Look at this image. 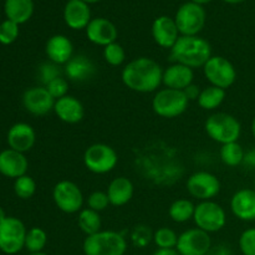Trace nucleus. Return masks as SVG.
Listing matches in <instances>:
<instances>
[{
	"label": "nucleus",
	"instance_id": "nucleus-52",
	"mask_svg": "<svg viewBox=\"0 0 255 255\" xmlns=\"http://www.w3.org/2000/svg\"><path fill=\"white\" fill-rule=\"evenodd\" d=\"M66 1H70V0H66Z\"/></svg>",
	"mask_w": 255,
	"mask_h": 255
},
{
	"label": "nucleus",
	"instance_id": "nucleus-1",
	"mask_svg": "<svg viewBox=\"0 0 255 255\" xmlns=\"http://www.w3.org/2000/svg\"><path fill=\"white\" fill-rule=\"evenodd\" d=\"M134 167L139 176L156 186H173L184 174L179 152L162 141L151 142L136 151Z\"/></svg>",
	"mask_w": 255,
	"mask_h": 255
},
{
	"label": "nucleus",
	"instance_id": "nucleus-31",
	"mask_svg": "<svg viewBox=\"0 0 255 255\" xmlns=\"http://www.w3.org/2000/svg\"><path fill=\"white\" fill-rule=\"evenodd\" d=\"M244 154H246V152L238 142L222 144L221 151H219L221 161L228 167H238L243 164Z\"/></svg>",
	"mask_w": 255,
	"mask_h": 255
},
{
	"label": "nucleus",
	"instance_id": "nucleus-29",
	"mask_svg": "<svg viewBox=\"0 0 255 255\" xmlns=\"http://www.w3.org/2000/svg\"><path fill=\"white\" fill-rule=\"evenodd\" d=\"M77 214H79V216H77V224H79V228L81 229L82 233L86 234V237L96 234L101 231L102 221L99 212L92 211V209L90 208H84Z\"/></svg>",
	"mask_w": 255,
	"mask_h": 255
},
{
	"label": "nucleus",
	"instance_id": "nucleus-14",
	"mask_svg": "<svg viewBox=\"0 0 255 255\" xmlns=\"http://www.w3.org/2000/svg\"><path fill=\"white\" fill-rule=\"evenodd\" d=\"M212 248L209 233L199 228H191L178 236L177 252L179 255H206Z\"/></svg>",
	"mask_w": 255,
	"mask_h": 255
},
{
	"label": "nucleus",
	"instance_id": "nucleus-37",
	"mask_svg": "<svg viewBox=\"0 0 255 255\" xmlns=\"http://www.w3.org/2000/svg\"><path fill=\"white\" fill-rule=\"evenodd\" d=\"M19 24L7 19L0 22V44L5 45V46L14 44L19 37Z\"/></svg>",
	"mask_w": 255,
	"mask_h": 255
},
{
	"label": "nucleus",
	"instance_id": "nucleus-24",
	"mask_svg": "<svg viewBox=\"0 0 255 255\" xmlns=\"http://www.w3.org/2000/svg\"><path fill=\"white\" fill-rule=\"evenodd\" d=\"M96 72L94 61L86 55H74L69 62L64 65V74L71 82H85Z\"/></svg>",
	"mask_w": 255,
	"mask_h": 255
},
{
	"label": "nucleus",
	"instance_id": "nucleus-8",
	"mask_svg": "<svg viewBox=\"0 0 255 255\" xmlns=\"http://www.w3.org/2000/svg\"><path fill=\"white\" fill-rule=\"evenodd\" d=\"M27 229L22 221L16 217H9L0 222V252L14 255L25 248Z\"/></svg>",
	"mask_w": 255,
	"mask_h": 255
},
{
	"label": "nucleus",
	"instance_id": "nucleus-38",
	"mask_svg": "<svg viewBox=\"0 0 255 255\" xmlns=\"http://www.w3.org/2000/svg\"><path fill=\"white\" fill-rule=\"evenodd\" d=\"M60 76H61V70H60L59 65L54 64L51 61L41 64L39 66V70H37V77H39L41 86H46L52 80L57 79Z\"/></svg>",
	"mask_w": 255,
	"mask_h": 255
},
{
	"label": "nucleus",
	"instance_id": "nucleus-7",
	"mask_svg": "<svg viewBox=\"0 0 255 255\" xmlns=\"http://www.w3.org/2000/svg\"><path fill=\"white\" fill-rule=\"evenodd\" d=\"M119 163V154L114 147L106 143H94L84 153V164L94 174H106L114 171Z\"/></svg>",
	"mask_w": 255,
	"mask_h": 255
},
{
	"label": "nucleus",
	"instance_id": "nucleus-39",
	"mask_svg": "<svg viewBox=\"0 0 255 255\" xmlns=\"http://www.w3.org/2000/svg\"><path fill=\"white\" fill-rule=\"evenodd\" d=\"M49 91V94L54 97L55 100H59L61 97H65L66 95H69V80L65 79V77L60 76L57 79L52 80L50 84H47L45 86Z\"/></svg>",
	"mask_w": 255,
	"mask_h": 255
},
{
	"label": "nucleus",
	"instance_id": "nucleus-25",
	"mask_svg": "<svg viewBox=\"0 0 255 255\" xmlns=\"http://www.w3.org/2000/svg\"><path fill=\"white\" fill-rule=\"evenodd\" d=\"M194 80V71L191 67L186 65L177 64L172 62L168 67L163 70V76H162V84L167 89L181 90L184 89L193 84Z\"/></svg>",
	"mask_w": 255,
	"mask_h": 255
},
{
	"label": "nucleus",
	"instance_id": "nucleus-21",
	"mask_svg": "<svg viewBox=\"0 0 255 255\" xmlns=\"http://www.w3.org/2000/svg\"><path fill=\"white\" fill-rule=\"evenodd\" d=\"M45 54L49 61L56 65H65L74 56V45L67 36L61 34L52 35L45 44Z\"/></svg>",
	"mask_w": 255,
	"mask_h": 255
},
{
	"label": "nucleus",
	"instance_id": "nucleus-18",
	"mask_svg": "<svg viewBox=\"0 0 255 255\" xmlns=\"http://www.w3.org/2000/svg\"><path fill=\"white\" fill-rule=\"evenodd\" d=\"M6 142L9 148L26 153L35 146L36 132L31 125L26 122H17L12 125L7 131Z\"/></svg>",
	"mask_w": 255,
	"mask_h": 255
},
{
	"label": "nucleus",
	"instance_id": "nucleus-35",
	"mask_svg": "<svg viewBox=\"0 0 255 255\" xmlns=\"http://www.w3.org/2000/svg\"><path fill=\"white\" fill-rule=\"evenodd\" d=\"M102 55H104L105 61L115 67L121 66L126 60V51H125L124 46L117 41L105 46Z\"/></svg>",
	"mask_w": 255,
	"mask_h": 255
},
{
	"label": "nucleus",
	"instance_id": "nucleus-5",
	"mask_svg": "<svg viewBox=\"0 0 255 255\" xmlns=\"http://www.w3.org/2000/svg\"><path fill=\"white\" fill-rule=\"evenodd\" d=\"M204 129L211 139L219 144L238 142L242 133V125L237 117L226 112L211 115L204 124Z\"/></svg>",
	"mask_w": 255,
	"mask_h": 255
},
{
	"label": "nucleus",
	"instance_id": "nucleus-32",
	"mask_svg": "<svg viewBox=\"0 0 255 255\" xmlns=\"http://www.w3.org/2000/svg\"><path fill=\"white\" fill-rule=\"evenodd\" d=\"M47 244V234L40 227H32L27 231L26 239H25V248L30 253H40L44 252Z\"/></svg>",
	"mask_w": 255,
	"mask_h": 255
},
{
	"label": "nucleus",
	"instance_id": "nucleus-40",
	"mask_svg": "<svg viewBox=\"0 0 255 255\" xmlns=\"http://www.w3.org/2000/svg\"><path fill=\"white\" fill-rule=\"evenodd\" d=\"M110 206V199L106 192L95 191L87 198V208L96 212H102Z\"/></svg>",
	"mask_w": 255,
	"mask_h": 255
},
{
	"label": "nucleus",
	"instance_id": "nucleus-6",
	"mask_svg": "<svg viewBox=\"0 0 255 255\" xmlns=\"http://www.w3.org/2000/svg\"><path fill=\"white\" fill-rule=\"evenodd\" d=\"M189 100L181 90L161 89L152 99V110L162 119H176L187 111Z\"/></svg>",
	"mask_w": 255,
	"mask_h": 255
},
{
	"label": "nucleus",
	"instance_id": "nucleus-36",
	"mask_svg": "<svg viewBox=\"0 0 255 255\" xmlns=\"http://www.w3.org/2000/svg\"><path fill=\"white\" fill-rule=\"evenodd\" d=\"M129 238L136 248H146L151 242H153V232L148 226L138 224V226L133 227L131 234H129Z\"/></svg>",
	"mask_w": 255,
	"mask_h": 255
},
{
	"label": "nucleus",
	"instance_id": "nucleus-34",
	"mask_svg": "<svg viewBox=\"0 0 255 255\" xmlns=\"http://www.w3.org/2000/svg\"><path fill=\"white\" fill-rule=\"evenodd\" d=\"M36 192V182L27 174L19 177L14 181V193L20 199H30Z\"/></svg>",
	"mask_w": 255,
	"mask_h": 255
},
{
	"label": "nucleus",
	"instance_id": "nucleus-49",
	"mask_svg": "<svg viewBox=\"0 0 255 255\" xmlns=\"http://www.w3.org/2000/svg\"><path fill=\"white\" fill-rule=\"evenodd\" d=\"M252 133H253V137L255 138V117L252 121Z\"/></svg>",
	"mask_w": 255,
	"mask_h": 255
},
{
	"label": "nucleus",
	"instance_id": "nucleus-48",
	"mask_svg": "<svg viewBox=\"0 0 255 255\" xmlns=\"http://www.w3.org/2000/svg\"><path fill=\"white\" fill-rule=\"evenodd\" d=\"M6 217L7 216H6V213H5V211L1 208V207H0V222L4 221V219L6 218Z\"/></svg>",
	"mask_w": 255,
	"mask_h": 255
},
{
	"label": "nucleus",
	"instance_id": "nucleus-22",
	"mask_svg": "<svg viewBox=\"0 0 255 255\" xmlns=\"http://www.w3.org/2000/svg\"><path fill=\"white\" fill-rule=\"evenodd\" d=\"M231 211L243 222L255 221V189L242 188L231 199Z\"/></svg>",
	"mask_w": 255,
	"mask_h": 255
},
{
	"label": "nucleus",
	"instance_id": "nucleus-4",
	"mask_svg": "<svg viewBox=\"0 0 255 255\" xmlns=\"http://www.w3.org/2000/svg\"><path fill=\"white\" fill-rule=\"evenodd\" d=\"M82 251L85 255H125L127 241L119 232L100 231L85 238Z\"/></svg>",
	"mask_w": 255,
	"mask_h": 255
},
{
	"label": "nucleus",
	"instance_id": "nucleus-28",
	"mask_svg": "<svg viewBox=\"0 0 255 255\" xmlns=\"http://www.w3.org/2000/svg\"><path fill=\"white\" fill-rule=\"evenodd\" d=\"M226 96V90L209 85L206 89L202 90L197 102H198L201 109L206 110V111H213V110L218 109L223 104Z\"/></svg>",
	"mask_w": 255,
	"mask_h": 255
},
{
	"label": "nucleus",
	"instance_id": "nucleus-12",
	"mask_svg": "<svg viewBox=\"0 0 255 255\" xmlns=\"http://www.w3.org/2000/svg\"><path fill=\"white\" fill-rule=\"evenodd\" d=\"M202 69L204 77L212 86L227 90L233 86L237 80L236 67L224 56H212Z\"/></svg>",
	"mask_w": 255,
	"mask_h": 255
},
{
	"label": "nucleus",
	"instance_id": "nucleus-45",
	"mask_svg": "<svg viewBox=\"0 0 255 255\" xmlns=\"http://www.w3.org/2000/svg\"><path fill=\"white\" fill-rule=\"evenodd\" d=\"M153 255H179L177 249H157Z\"/></svg>",
	"mask_w": 255,
	"mask_h": 255
},
{
	"label": "nucleus",
	"instance_id": "nucleus-15",
	"mask_svg": "<svg viewBox=\"0 0 255 255\" xmlns=\"http://www.w3.org/2000/svg\"><path fill=\"white\" fill-rule=\"evenodd\" d=\"M22 106L32 116H46L54 111L56 100L49 94L45 86H34L27 89L22 94Z\"/></svg>",
	"mask_w": 255,
	"mask_h": 255
},
{
	"label": "nucleus",
	"instance_id": "nucleus-17",
	"mask_svg": "<svg viewBox=\"0 0 255 255\" xmlns=\"http://www.w3.org/2000/svg\"><path fill=\"white\" fill-rule=\"evenodd\" d=\"M151 31L154 42L162 49L171 50L181 36L174 17L167 15H161L153 20Z\"/></svg>",
	"mask_w": 255,
	"mask_h": 255
},
{
	"label": "nucleus",
	"instance_id": "nucleus-2",
	"mask_svg": "<svg viewBox=\"0 0 255 255\" xmlns=\"http://www.w3.org/2000/svg\"><path fill=\"white\" fill-rule=\"evenodd\" d=\"M163 69L151 57H137L122 69L121 80L125 86L138 94L158 91L162 85Z\"/></svg>",
	"mask_w": 255,
	"mask_h": 255
},
{
	"label": "nucleus",
	"instance_id": "nucleus-47",
	"mask_svg": "<svg viewBox=\"0 0 255 255\" xmlns=\"http://www.w3.org/2000/svg\"><path fill=\"white\" fill-rule=\"evenodd\" d=\"M224 2L227 4H232V5H236V4H241V2L246 1V0H223Z\"/></svg>",
	"mask_w": 255,
	"mask_h": 255
},
{
	"label": "nucleus",
	"instance_id": "nucleus-26",
	"mask_svg": "<svg viewBox=\"0 0 255 255\" xmlns=\"http://www.w3.org/2000/svg\"><path fill=\"white\" fill-rule=\"evenodd\" d=\"M110 204L114 207H124L132 199L134 186L127 177H117L110 182L106 191Z\"/></svg>",
	"mask_w": 255,
	"mask_h": 255
},
{
	"label": "nucleus",
	"instance_id": "nucleus-23",
	"mask_svg": "<svg viewBox=\"0 0 255 255\" xmlns=\"http://www.w3.org/2000/svg\"><path fill=\"white\" fill-rule=\"evenodd\" d=\"M54 112L60 121L69 125L79 124L85 117V107L77 97L66 95L65 97L56 100Z\"/></svg>",
	"mask_w": 255,
	"mask_h": 255
},
{
	"label": "nucleus",
	"instance_id": "nucleus-3",
	"mask_svg": "<svg viewBox=\"0 0 255 255\" xmlns=\"http://www.w3.org/2000/svg\"><path fill=\"white\" fill-rule=\"evenodd\" d=\"M169 51H171L169 57L172 62L186 65L193 70L203 67L206 62L213 56L212 46L208 40L199 35H196V36L181 35Z\"/></svg>",
	"mask_w": 255,
	"mask_h": 255
},
{
	"label": "nucleus",
	"instance_id": "nucleus-42",
	"mask_svg": "<svg viewBox=\"0 0 255 255\" xmlns=\"http://www.w3.org/2000/svg\"><path fill=\"white\" fill-rule=\"evenodd\" d=\"M201 91H202L201 87H199L198 85H194V84L189 85L187 89L183 90L184 95H186L187 99L189 100V102L197 101V100H198V97H199V95H201Z\"/></svg>",
	"mask_w": 255,
	"mask_h": 255
},
{
	"label": "nucleus",
	"instance_id": "nucleus-13",
	"mask_svg": "<svg viewBox=\"0 0 255 255\" xmlns=\"http://www.w3.org/2000/svg\"><path fill=\"white\" fill-rule=\"evenodd\" d=\"M187 191L198 201H213L221 192V181L208 171H198L187 179Z\"/></svg>",
	"mask_w": 255,
	"mask_h": 255
},
{
	"label": "nucleus",
	"instance_id": "nucleus-20",
	"mask_svg": "<svg viewBox=\"0 0 255 255\" xmlns=\"http://www.w3.org/2000/svg\"><path fill=\"white\" fill-rule=\"evenodd\" d=\"M90 5L82 0H70L64 7V21L72 30H85L91 21Z\"/></svg>",
	"mask_w": 255,
	"mask_h": 255
},
{
	"label": "nucleus",
	"instance_id": "nucleus-51",
	"mask_svg": "<svg viewBox=\"0 0 255 255\" xmlns=\"http://www.w3.org/2000/svg\"><path fill=\"white\" fill-rule=\"evenodd\" d=\"M30 255H47V254L44 253V252H40V253H30Z\"/></svg>",
	"mask_w": 255,
	"mask_h": 255
},
{
	"label": "nucleus",
	"instance_id": "nucleus-46",
	"mask_svg": "<svg viewBox=\"0 0 255 255\" xmlns=\"http://www.w3.org/2000/svg\"><path fill=\"white\" fill-rule=\"evenodd\" d=\"M191 1H192V2H196V4L202 5V6H203V5L209 4V2L213 1V0H191Z\"/></svg>",
	"mask_w": 255,
	"mask_h": 255
},
{
	"label": "nucleus",
	"instance_id": "nucleus-10",
	"mask_svg": "<svg viewBox=\"0 0 255 255\" xmlns=\"http://www.w3.org/2000/svg\"><path fill=\"white\" fill-rule=\"evenodd\" d=\"M207 14L202 5L187 1L182 4L174 15V21L183 36H196L206 25Z\"/></svg>",
	"mask_w": 255,
	"mask_h": 255
},
{
	"label": "nucleus",
	"instance_id": "nucleus-27",
	"mask_svg": "<svg viewBox=\"0 0 255 255\" xmlns=\"http://www.w3.org/2000/svg\"><path fill=\"white\" fill-rule=\"evenodd\" d=\"M34 1L32 0H5L4 12L7 20L21 25L31 19L34 14Z\"/></svg>",
	"mask_w": 255,
	"mask_h": 255
},
{
	"label": "nucleus",
	"instance_id": "nucleus-30",
	"mask_svg": "<svg viewBox=\"0 0 255 255\" xmlns=\"http://www.w3.org/2000/svg\"><path fill=\"white\" fill-rule=\"evenodd\" d=\"M196 204L186 198H179L174 201L168 208V216L174 223H186L193 219Z\"/></svg>",
	"mask_w": 255,
	"mask_h": 255
},
{
	"label": "nucleus",
	"instance_id": "nucleus-50",
	"mask_svg": "<svg viewBox=\"0 0 255 255\" xmlns=\"http://www.w3.org/2000/svg\"><path fill=\"white\" fill-rule=\"evenodd\" d=\"M82 1H85L86 2V4H96V2H99V1H101V0H82Z\"/></svg>",
	"mask_w": 255,
	"mask_h": 255
},
{
	"label": "nucleus",
	"instance_id": "nucleus-16",
	"mask_svg": "<svg viewBox=\"0 0 255 255\" xmlns=\"http://www.w3.org/2000/svg\"><path fill=\"white\" fill-rule=\"evenodd\" d=\"M85 31H86V36L90 42L102 47L107 46L112 42H116L117 37H119V30H117L116 25L106 17L92 19Z\"/></svg>",
	"mask_w": 255,
	"mask_h": 255
},
{
	"label": "nucleus",
	"instance_id": "nucleus-44",
	"mask_svg": "<svg viewBox=\"0 0 255 255\" xmlns=\"http://www.w3.org/2000/svg\"><path fill=\"white\" fill-rule=\"evenodd\" d=\"M243 164L249 169H255V148L246 152L243 159Z\"/></svg>",
	"mask_w": 255,
	"mask_h": 255
},
{
	"label": "nucleus",
	"instance_id": "nucleus-11",
	"mask_svg": "<svg viewBox=\"0 0 255 255\" xmlns=\"http://www.w3.org/2000/svg\"><path fill=\"white\" fill-rule=\"evenodd\" d=\"M52 199L55 206L62 213H79L84 206V193L75 182L62 179L52 188Z\"/></svg>",
	"mask_w": 255,
	"mask_h": 255
},
{
	"label": "nucleus",
	"instance_id": "nucleus-9",
	"mask_svg": "<svg viewBox=\"0 0 255 255\" xmlns=\"http://www.w3.org/2000/svg\"><path fill=\"white\" fill-rule=\"evenodd\" d=\"M193 222L197 228L207 233H217L226 227L227 213L223 207L217 202H199L196 206Z\"/></svg>",
	"mask_w": 255,
	"mask_h": 255
},
{
	"label": "nucleus",
	"instance_id": "nucleus-19",
	"mask_svg": "<svg viewBox=\"0 0 255 255\" xmlns=\"http://www.w3.org/2000/svg\"><path fill=\"white\" fill-rule=\"evenodd\" d=\"M27 168H29V161L25 153L14 151L11 148L2 149L0 152V174L4 177L16 179L26 174Z\"/></svg>",
	"mask_w": 255,
	"mask_h": 255
},
{
	"label": "nucleus",
	"instance_id": "nucleus-41",
	"mask_svg": "<svg viewBox=\"0 0 255 255\" xmlns=\"http://www.w3.org/2000/svg\"><path fill=\"white\" fill-rule=\"evenodd\" d=\"M239 249L243 255H255V228L246 229L241 234Z\"/></svg>",
	"mask_w": 255,
	"mask_h": 255
},
{
	"label": "nucleus",
	"instance_id": "nucleus-43",
	"mask_svg": "<svg viewBox=\"0 0 255 255\" xmlns=\"http://www.w3.org/2000/svg\"><path fill=\"white\" fill-rule=\"evenodd\" d=\"M206 255H233L231 248L226 244H218V246H212L209 252Z\"/></svg>",
	"mask_w": 255,
	"mask_h": 255
},
{
	"label": "nucleus",
	"instance_id": "nucleus-33",
	"mask_svg": "<svg viewBox=\"0 0 255 255\" xmlns=\"http://www.w3.org/2000/svg\"><path fill=\"white\" fill-rule=\"evenodd\" d=\"M178 236L173 229L162 227L153 232V243L158 249H176Z\"/></svg>",
	"mask_w": 255,
	"mask_h": 255
}]
</instances>
